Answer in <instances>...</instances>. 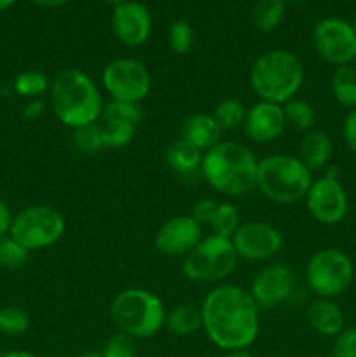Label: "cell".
I'll use <instances>...</instances> for the list:
<instances>
[{"label":"cell","instance_id":"cell-1","mask_svg":"<svg viewBox=\"0 0 356 357\" xmlns=\"http://www.w3.org/2000/svg\"><path fill=\"white\" fill-rule=\"evenodd\" d=\"M199 309L206 337L222 351L248 349L260 333V309L241 286H215Z\"/></svg>","mask_w":356,"mask_h":357},{"label":"cell","instance_id":"cell-2","mask_svg":"<svg viewBox=\"0 0 356 357\" xmlns=\"http://www.w3.org/2000/svg\"><path fill=\"white\" fill-rule=\"evenodd\" d=\"M49 101L56 119L72 131L100 121L105 105L100 87L80 68H65L54 77Z\"/></svg>","mask_w":356,"mask_h":357},{"label":"cell","instance_id":"cell-3","mask_svg":"<svg viewBox=\"0 0 356 357\" xmlns=\"http://www.w3.org/2000/svg\"><path fill=\"white\" fill-rule=\"evenodd\" d=\"M258 159L248 146L220 142L205 152L201 174L206 183L227 197H243L257 188Z\"/></svg>","mask_w":356,"mask_h":357},{"label":"cell","instance_id":"cell-4","mask_svg":"<svg viewBox=\"0 0 356 357\" xmlns=\"http://www.w3.org/2000/svg\"><path fill=\"white\" fill-rule=\"evenodd\" d=\"M306 80L304 63L295 52L272 49L255 59L250 70V86L260 101L285 105L297 98Z\"/></svg>","mask_w":356,"mask_h":357},{"label":"cell","instance_id":"cell-5","mask_svg":"<svg viewBox=\"0 0 356 357\" xmlns=\"http://www.w3.org/2000/svg\"><path fill=\"white\" fill-rule=\"evenodd\" d=\"M166 314L161 296L143 288L122 289L110 303V319L114 326L135 340L159 333L166 324Z\"/></svg>","mask_w":356,"mask_h":357},{"label":"cell","instance_id":"cell-6","mask_svg":"<svg viewBox=\"0 0 356 357\" xmlns=\"http://www.w3.org/2000/svg\"><path fill=\"white\" fill-rule=\"evenodd\" d=\"M313 183V173L290 153H272L258 160L257 188L272 202L295 204L304 201Z\"/></svg>","mask_w":356,"mask_h":357},{"label":"cell","instance_id":"cell-7","mask_svg":"<svg viewBox=\"0 0 356 357\" xmlns=\"http://www.w3.org/2000/svg\"><path fill=\"white\" fill-rule=\"evenodd\" d=\"M237 260L232 239L212 234L185 255L181 272L192 282H220L236 271Z\"/></svg>","mask_w":356,"mask_h":357},{"label":"cell","instance_id":"cell-8","mask_svg":"<svg viewBox=\"0 0 356 357\" xmlns=\"http://www.w3.org/2000/svg\"><path fill=\"white\" fill-rule=\"evenodd\" d=\"M307 288L316 298H335L351 286L355 279V264L337 248L318 250L306 265Z\"/></svg>","mask_w":356,"mask_h":357},{"label":"cell","instance_id":"cell-9","mask_svg":"<svg viewBox=\"0 0 356 357\" xmlns=\"http://www.w3.org/2000/svg\"><path fill=\"white\" fill-rule=\"evenodd\" d=\"M65 230L66 222L58 209L47 204H34L14 216L10 236L31 253L54 246L65 236Z\"/></svg>","mask_w":356,"mask_h":357},{"label":"cell","instance_id":"cell-10","mask_svg":"<svg viewBox=\"0 0 356 357\" xmlns=\"http://www.w3.org/2000/svg\"><path fill=\"white\" fill-rule=\"evenodd\" d=\"M101 84L110 100L142 103L152 89V75L140 59L117 58L103 68Z\"/></svg>","mask_w":356,"mask_h":357},{"label":"cell","instance_id":"cell-11","mask_svg":"<svg viewBox=\"0 0 356 357\" xmlns=\"http://www.w3.org/2000/svg\"><path fill=\"white\" fill-rule=\"evenodd\" d=\"M316 54L332 66L355 65L356 31L349 21L342 17H325L318 21L311 33Z\"/></svg>","mask_w":356,"mask_h":357},{"label":"cell","instance_id":"cell-12","mask_svg":"<svg viewBox=\"0 0 356 357\" xmlns=\"http://www.w3.org/2000/svg\"><path fill=\"white\" fill-rule=\"evenodd\" d=\"M304 201L309 215L321 225H339L348 215V192L332 171L313 180Z\"/></svg>","mask_w":356,"mask_h":357},{"label":"cell","instance_id":"cell-13","mask_svg":"<svg viewBox=\"0 0 356 357\" xmlns=\"http://www.w3.org/2000/svg\"><path fill=\"white\" fill-rule=\"evenodd\" d=\"M237 257L248 261H267L283 248V234L274 225L262 220L243 222L232 236Z\"/></svg>","mask_w":356,"mask_h":357},{"label":"cell","instance_id":"cell-14","mask_svg":"<svg viewBox=\"0 0 356 357\" xmlns=\"http://www.w3.org/2000/svg\"><path fill=\"white\" fill-rule=\"evenodd\" d=\"M295 289V274L283 264H271L255 274L250 295L260 310H272L283 305Z\"/></svg>","mask_w":356,"mask_h":357},{"label":"cell","instance_id":"cell-15","mask_svg":"<svg viewBox=\"0 0 356 357\" xmlns=\"http://www.w3.org/2000/svg\"><path fill=\"white\" fill-rule=\"evenodd\" d=\"M202 237V227L191 215H178L159 227L154 236V246L166 257H185Z\"/></svg>","mask_w":356,"mask_h":357},{"label":"cell","instance_id":"cell-16","mask_svg":"<svg viewBox=\"0 0 356 357\" xmlns=\"http://www.w3.org/2000/svg\"><path fill=\"white\" fill-rule=\"evenodd\" d=\"M112 30L117 40L126 47H140L147 44L152 33V14L136 0H126L114 7Z\"/></svg>","mask_w":356,"mask_h":357},{"label":"cell","instance_id":"cell-17","mask_svg":"<svg viewBox=\"0 0 356 357\" xmlns=\"http://www.w3.org/2000/svg\"><path fill=\"white\" fill-rule=\"evenodd\" d=\"M243 129L255 143H271L278 139L286 129L283 105L257 101L253 107L248 108Z\"/></svg>","mask_w":356,"mask_h":357},{"label":"cell","instance_id":"cell-18","mask_svg":"<svg viewBox=\"0 0 356 357\" xmlns=\"http://www.w3.org/2000/svg\"><path fill=\"white\" fill-rule=\"evenodd\" d=\"M332 155H334V143L332 138L321 129H311L304 132V138L300 139L299 145V157L304 162V166L311 171H323L330 164Z\"/></svg>","mask_w":356,"mask_h":357},{"label":"cell","instance_id":"cell-19","mask_svg":"<svg viewBox=\"0 0 356 357\" xmlns=\"http://www.w3.org/2000/svg\"><path fill=\"white\" fill-rule=\"evenodd\" d=\"M307 321L321 337H337L346 328V316L334 298H314L307 307Z\"/></svg>","mask_w":356,"mask_h":357},{"label":"cell","instance_id":"cell-20","mask_svg":"<svg viewBox=\"0 0 356 357\" xmlns=\"http://www.w3.org/2000/svg\"><path fill=\"white\" fill-rule=\"evenodd\" d=\"M222 129L212 117V114H192L188 115L181 126V138L199 149L201 152H208L209 149L220 143Z\"/></svg>","mask_w":356,"mask_h":357},{"label":"cell","instance_id":"cell-21","mask_svg":"<svg viewBox=\"0 0 356 357\" xmlns=\"http://www.w3.org/2000/svg\"><path fill=\"white\" fill-rule=\"evenodd\" d=\"M164 157H166L168 166L175 174H178V176H192L195 173H201L205 152L195 149L194 145L185 142L184 138H178L168 146Z\"/></svg>","mask_w":356,"mask_h":357},{"label":"cell","instance_id":"cell-22","mask_svg":"<svg viewBox=\"0 0 356 357\" xmlns=\"http://www.w3.org/2000/svg\"><path fill=\"white\" fill-rule=\"evenodd\" d=\"M164 326L175 337H191V335L202 330L201 309L188 305V303L177 305L166 314V324Z\"/></svg>","mask_w":356,"mask_h":357},{"label":"cell","instance_id":"cell-23","mask_svg":"<svg viewBox=\"0 0 356 357\" xmlns=\"http://www.w3.org/2000/svg\"><path fill=\"white\" fill-rule=\"evenodd\" d=\"M332 94L341 107L353 110L356 108V66H337L330 80Z\"/></svg>","mask_w":356,"mask_h":357},{"label":"cell","instance_id":"cell-24","mask_svg":"<svg viewBox=\"0 0 356 357\" xmlns=\"http://www.w3.org/2000/svg\"><path fill=\"white\" fill-rule=\"evenodd\" d=\"M285 0H257L251 13L255 28L262 33L276 30L285 17Z\"/></svg>","mask_w":356,"mask_h":357},{"label":"cell","instance_id":"cell-25","mask_svg":"<svg viewBox=\"0 0 356 357\" xmlns=\"http://www.w3.org/2000/svg\"><path fill=\"white\" fill-rule=\"evenodd\" d=\"M283 112H285L286 126L293 128L295 131L307 132L316 128V108L302 98H293V100L286 101L283 105Z\"/></svg>","mask_w":356,"mask_h":357},{"label":"cell","instance_id":"cell-26","mask_svg":"<svg viewBox=\"0 0 356 357\" xmlns=\"http://www.w3.org/2000/svg\"><path fill=\"white\" fill-rule=\"evenodd\" d=\"M246 112L248 108L244 107L243 101H239L237 98H225V100H222L216 105L212 117L215 119V122L222 129V132L232 131V129L241 128L244 124Z\"/></svg>","mask_w":356,"mask_h":357},{"label":"cell","instance_id":"cell-27","mask_svg":"<svg viewBox=\"0 0 356 357\" xmlns=\"http://www.w3.org/2000/svg\"><path fill=\"white\" fill-rule=\"evenodd\" d=\"M72 143L73 149L79 153H82V155H96L101 150L107 149L103 142V132H101L100 122L73 129Z\"/></svg>","mask_w":356,"mask_h":357},{"label":"cell","instance_id":"cell-28","mask_svg":"<svg viewBox=\"0 0 356 357\" xmlns=\"http://www.w3.org/2000/svg\"><path fill=\"white\" fill-rule=\"evenodd\" d=\"M14 91L20 94L21 98L27 100H35V98H42V94L49 93L51 89V80L47 75L38 70H27V72L17 73V77L13 82Z\"/></svg>","mask_w":356,"mask_h":357},{"label":"cell","instance_id":"cell-29","mask_svg":"<svg viewBox=\"0 0 356 357\" xmlns=\"http://www.w3.org/2000/svg\"><path fill=\"white\" fill-rule=\"evenodd\" d=\"M101 132H103V142L107 149H124L129 143L135 139L136 129L138 126L131 124V122H121V121H107V119H100Z\"/></svg>","mask_w":356,"mask_h":357},{"label":"cell","instance_id":"cell-30","mask_svg":"<svg viewBox=\"0 0 356 357\" xmlns=\"http://www.w3.org/2000/svg\"><path fill=\"white\" fill-rule=\"evenodd\" d=\"M241 223L243 222H241V215L236 206L230 204V202H220L215 211V216H213L212 223L208 227L215 236L232 239V236L239 229Z\"/></svg>","mask_w":356,"mask_h":357},{"label":"cell","instance_id":"cell-31","mask_svg":"<svg viewBox=\"0 0 356 357\" xmlns=\"http://www.w3.org/2000/svg\"><path fill=\"white\" fill-rule=\"evenodd\" d=\"M30 328V316L17 305H7L0 309V331L7 337H21Z\"/></svg>","mask_w":356,"mask_h":357},{"label":"cell","instance_id":"cell-32","mask_svg":"<svg viewBox=\"0 0 356 357\" xmlns=\"http://www.w3.org/2000/svg\"><path fill=\"white\" fill-rule=\"evenodd\" d=\"M28 257H30V251L23 244L17 243L10 234L0 237V267L16 271L27 264Z\"/></svg>","mask_w":356,"mask_h":357},{"label":"cell","instance_id":"cell-33","mask_svg":"<svg viewBox=\"0 0 356 357\" xmlns=\"http://www.w3.org/2000/svg\"><path fill=\"white\" fill-rule=\"evenodd\" d=\"M100 119L131 122V124L140 126V122L143 121V108L140 107V103H128V101L110 100L108 103L103 105V112H101Z\"/></svg>","mask_w":356,"mask_h":357},{"label":"cell","instance_id":"cell-34","mask_svg":"<svg viewBox=\"0 0 356 357\" xmlns=\"http://www.w3.org/2000/svg\"><path fill=\"white\" fill-rule=\"evenodd\" d=\"M170 47L175 54H188L194 45V30L191 24L184 20H177L170 26Z\"/></svg>","mask_w":356,"mask_h":357},{"label":"cell","instance_id":"cell-35","mask_svg":"<svg viewBox=\"0 0 356 357\" xmlns=\"http://www.w3.org/2000/svg\"><path fill=\"white\" fill-rule=\"evenodd\" d=\"M136 354H138L136 340L129 335L121 333V331L108 337L103 349H101V356L103 357H136Z\"/></svg>","mask_w":356,"mask_h":357},{"label":"cell","instance_id":"cell-36","mask_svg":"<svg viewBox=\"0 0 356 357\" xmlns=\"http://www.w3.org/2000/svg\"><path fill=\"white\" fill-rule=\"evenodd\" d=\"M334 357H356V326L344 328L335 337Z\"/></svg>","mask_w":356,"mask_h":357},{"label":"cell","instance_id":"cell-37","mask_svg":"<svg viewBox=\"0 0 356 357\" xmlns=\"http://www.w3.org/2000/svg\"><path fill=\"white\" fill-rule=\"evenodd\" d=\"M218 204L220 201H215V199H201V201H198L194 206H192L191 216L201 227L209 225L213 216H215V211L216 208H218Z\"/></svg>","mask_w":356,"mask_h":357},{"label":"cell","instance_id":"cell-38","mask_svg":"<svg viewBox=\"0 0 356 357\" xmlns=\"http://www.w3.org/2000/svg\"><path fill=\"white\" fill-rule=\"evenodd\" d=\"M342 139L346 149L356 153V108L349 110L342 121Z\"/></svg>","mask_w":356,"mask_h":357},{"label":"cell","instance_id":"cell-39","mask_svg":"<svg viewBox=\"0 0 356 357\" xmlns=\"http://www.w3.org/2000/svg\"><path fill=\"white\" fill-rule=\"evenodd\" d=\"M45 112V103L42 98H35V100H28L27 105L23 107V117L28 121L38 119Z\"/></svg>","mask_w":356,"mask_h":357},{"label":"cell","instance_id":"cell-40","mask_svg":"<svg viewBox=\"0 0 356 357\" xmlns=\"http://www.w3.org/2000/svg\"><path fill=\"white\" fill-rule=\"evenodd\" d=\"M13 213H10L9 206L0 199V237L10 234V227H13Z\"/></svg>","mask_w":356,"mask_h":357},{"label":"cell","instance_id":"cell-41","mask_svg":"<svg viewBox=\"0 0 356 357\" xmlns=\"http://www.w3.org/2000/svg\"><path fill=\"white\" fill-rule=\"evenodd\" d=\"M30 2L42 7V9H58V7H63L65 3H68L70 0H30Z\"/></svg>","mask_w":356,"mask_h":357},{"label":"cell","instance_id":"cell-42","mask_svg":"<svg viewBox=\"0 0 356 357\" xmlns=\"http://www.w3.org/2000/svg\"><path fill=\"white\" fill-rule=\"evenodd\" d=\"M225 357H255L248 349H236V351H229Z\"/></svg>","mask_w":356,"mask_h":357},{"label":"cell","instance_id":"cell-43","mask_svg":"<svg viewBox=\"0 0 356 357\" xmlns=\"http://www.w3.org/2000/svg\"><path fill=\"white\" fill-rule=\"evenodd\" d=\"M0 357H38V356L31 354V352H28V351H13V352H7V354H3Z\"/></svg>","mask_w":356,"mask_h":357},{"label":"cell","instance_id":"cell-44","mask_svg":"<svg viewBox=\"0 0 356 357\" xmlns=\"http://www.w3.org/2000/svg\"><path fill=\"white\" fill-rule=\"evenodd\" d=\"M16 2H17V0H0V13L10 9V7H13Z\"/></svg>","mask_w":356,"mask_h":357},{"label":"cell","instance_id":"cell-45","mask_svg":"<svg viewBox=\"0 0 356 357\" xmlns=\"http://www.w3.org/2000/svg\"><path fill=\"white\" fill-rule=\"evenodd\" d=\"M79 357H103V356H101V352H96V351H86Z\"/></svg>","mask_w":356,"mask_h":357},{"label":"cell","instance_id":"cell-46","mask_svg":"<svg viewBox=\"0 0 356 357\" xmlns=\"http://www.w3.org/2000/svg\"><path fill=\"white\" fill-rule=\"evenodd\" d=\"M105 3H108V6H114V7H117V6H121L122 2H126V0H103Z\"/></svg>","mask_w":356,"mask_h":357},{"label":"cell","instance_id":"cell-47","mask_svg":"<svg viewBox=\"0 0 356 357\" xmlns=\"http://www.w3.org/2000/svg\"><path fill=\"white\" fill-rule=\"evenodd\" d=\"M351 24H353V28H355V31H356V13H355V17H353Z\"/></svg>","mask_w":356,"mask_h":357},{"label":"cell","instance_id":"cell-48","mask_svg":"<svg viewBox=\"0 0 356 357\" xmlns=\"http://www.w3.org/2000/svg\"><path fill=\"white\" fill-rule=\"evenodd\" d=\"M355 66H356V61H355Z\"/></svg>","mask_w":356,"mask_h":357}]
</instances>
